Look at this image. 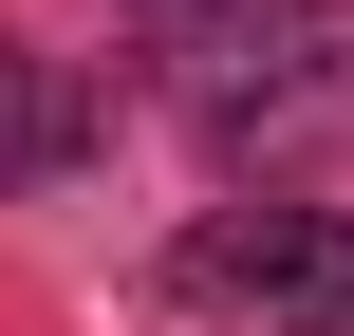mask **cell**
<instances>
[{
    "mask_svg": "<svg viewBox=\"0 0 354 336\" xmlns=\"http://www.w3.org/2000/svg\"><path fill=\"white\" fill-rule=\"evenodd\" d=\"M75 150H93V94H75L56 56H19V37H0V187H56Z\"/></svg>",
    "mask_w": 354,
    "mask_h": 336,
    "instance_id": "3",
    "label": "cell"
},
{
    "mask_svg": "<svg viewBox=\"0 0 354 336\" xmlns=\"http://www.w3.org/2000/svg\"><path fill=\"white\" fill-rule=\"evenodd\" d=\"M187 131L224 187H299V168H354V0H261L205 75H187Z\"/></svg>",
    "mask_w": 354,
    "mask_h": 336,
    "instance_id": "1",
    "label": "cell"
},
{
    "mask_svg": "<svg viewBox=\"0 0 354 336\" xmlns=\"http://www.w3.org/2000/svg\"><path fill=\"white\" fill-rule=\"evenodd\" d=\"M149 19H205V0H149Z\"/></svg>",
    "mask_w": 354,
    "mask_h": 336,
    "instance_id": "4",
    "label": "cell"
},
{
    "mask_svg": "<svg viewBox=\"0 0 354 336\" xmlns=\"http://www.w3.org/2000/svg\"><path fill=\"white\" fill-rule=\"evenodd\" d=\"M168 281L224 318H280V336H354V224L336 206H224V224H187Z\"/></svg>",
    "mask_w": 354,
    "mask_h": 336,
    "instance_id": "2",
    "label": "cell"
}]
</instances>
